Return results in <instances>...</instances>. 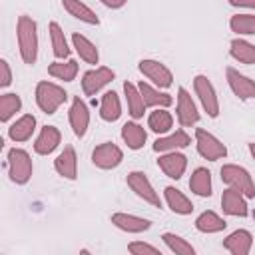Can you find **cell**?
I'll use <instances>...</instances> for the list:
<instances>
[{
    "instance_id": "d6a6232c",
    "label": "cell",
    "mask_w": 255,
    "mask_h": 255,
    "mask_svg": "<svg viewBox=\"0 0 255 255\" xmlns=\"http://www.w3.org/2000/svg\"><path fill=\"white\" fill-rule=\"evenodd\" d=\"M50 30V42H52V52L58 60H66L70 56V46H68V40H66V34L64 30L60 28L58 22H50L48 26Z\"/></svg>"
},
{
    "instance_id": "9a60e30c",
    "label": "cell",
    "mask_w": 255,
    "mask_h": 255,
    "mask_svg": "<svg viewBox=\"0 0 255 255\" xmlns=\"http://www.w3.org/2000/svg\"><path fill=\"white\" fill-rule=\"evenodd\" d=\"M221 207H223V213L227 215H233V217H247L249 213V207H247V197L235 189V187H227L221 195Z\"/></svg>"
},
{
    "instance_id": "277c9868",
    "label": "cell",
    "mask_w": 255,
    "mask_h": 255,
    "mask_svg": "<svg viewBox=\"0 0 255 255\" xmlns=\"http://www.w3.org/2000/svg\"><path fill=\"white\" fill-rule=\"evenodd\" d=\"M221 181L227 183L229 187H235L239 189L247 199H253L255 197V183L249 175V171L237 163H225L221 167Z\"/></svg>"
},
{
    "instance_id": "7402d4cb",
    "label": "cell",
    "mask_w": 255,
    "mask_h": 255,
    "mask_svg": "<svg viewBox=\"0 0 255 255\" xmlns=\"http://www.w3.org/2000/svg\"><path fill=\"white\" fill-rule=\"evenodd\" d=\"M163 197H165L167 207H169L173 213H177V215H189V213L193 211L191 199H189L183 191H179L177 187H173V185H167V187L163 189Z\"/></svg>"
},
{
    "instance_id": "1f68e13d",
    "label": "cell",
    "mask_w": 255,
    "mask_h": 255,
    "mask_svg": "<svg viewBox=\"0 0 255 255\" xmlns=\"http://www.w3.org/2000/svg\"><path fill=\"white\" fill-rule=\"evenodd\" d=\"M147 128H149L153 133L165 135V133L171 131V128H173V116H171L165 108H155V110L147 116Z\"/></svg>"
},
{
    "instance_id": "4dcf8cb0",
    "label": "cell",
    "mask_w": 255,
    "mask_h": 255,
    "mask_svg": "<svg viewBox=\"0 0 255 255\" xmlns=\"http://www.w3.org/2000/svg\"><path fill=\"white\" fill-rule=\"evenodd\" d=\"M229 54L239 64H255V44L243 38H233L229 42Z\"/></svg>"
},
{
    "instance_id": "d6986e66",
    "label": "cell",
    "mask_w": 255,
    "mask_h": 255,
    "mask_svg": "<svg viewBox=\"0 0 255 255\" xmlns=\"http://www.w3.org/2000/svg\"><path fill=\"white\" fill-rule=\"evenodd\" d=\"M223 247L233 255H247L253 247V235L247 229H235L223 239Z\"/></svg>"
},
{
    "instance_id": "f1b7e54d",
    "label": "cell",
    "mask_w": 255,
    "mask_h": 255,
    "mask_svg": "<svg viewBox=\"0 0 255 255\" xmlns=\"http://www.w3.org/2000/svg\"><path fill=\"white\" fill-rule=\"evenodd\" d=\"M122 139L129 149H139L147 139V131L137 122H126L122 126Z\"/></svg>"
},
{
    "instance_id": "f546056e",
    "label": "cell",
    "mask_w": 255,
    "mask_h": 255,
    "mask_svg": "<svg viewBox=\"0 0 255 255\" xmlns=\"http://www.w3.org/2000/svg\"><path fill=\"white\" fill-rule=\"evenodd\" d=\"M225 227H227V221L221 215H217L215 211H211V209L199 213L197 219H195V229L201 231V233H219Z\"/></svg>"
},
{
    "instance_id": "ba28073f",
    "label": "cell",
    "mask_w": 255,
    "mask_h": 255,
    "mask_svg": "<svg viewBox=\"0 0 255 255\" xmlns=\"http://www.w3.org/2000/svg\"><path fill=\"white\" fill-rule=\"evenodd\" d=\"M137 68H139V72H141L155 88H169V86L173 84V74H171V70H169L165 64L157 62V60L143 58V60H139Z\"/></svg>"
},
{
    "instance_id": "4fadbf2b",
    "label": "cell",
    "mask_w": 255,
    "mask_h": 255,
    "mask_svg": "<svg viewBox=\"0 0 255 255\" xmlns=\"http://www.w3.org/2000/svg\"><path fill=\"white\" fill-rule=\"evenodd\" d=\"M227 76V84L231 88V92L239 98V100H255V80H251L249 76L241 74L235 68H227L225 70Z\"/></svg>"
},
{
    "instance_id": "f35d334b",
    "label": "cell",
    "mask_w": 255,
    "mask_h": 255,
    "mask_svg": "<svg viewBox=\"0 0 255 255\" xmlns=\"http://www.w3.org/2000/svg\"><path fill=\"white\" fill-rule=\"evenodd\" d=\"M12 84V70H10V64L2 58L0 60V88H8Z\"/></svg>"
},
{
    "instance_id": "e0dca14e",
    "label": "cell",
    "mask_w": 255,
    "mask_h": 255,
    "mask_svg": "<svg viewBox=\"0 0 255 255\" xmlns=\"http://www.w3.org/2000/svg\"><path fill=\"white\" fill-rule=\"evenodd\" d=\"M112 223L126 231V233H141V231H147L151 227V221L145 219V217H139V215H131V213H124V211H118V213H112Z\"/></svg>"
},
{
    "instance_id": "52a82bcc",
    "label": "cell",
    "mask_w": 255,
    "mask_h": 255,
    "mask_svg": "<svg viewBox=\"0 0 255 255\" xmlns=\"http://www.w3.org/2000/svg\"><path fill=\"white\" fill-rule=\"evenodd\" d=\"M126 183H128V187H129L139 199H143L145 203H149L151 207H161V199H159L157 191L153 189L149 177H147L143 171H129L128 177H126Z\"/></svg>"
},
{
    "instance_id": "2e32d148",
    "label": "cell",
    "mask_w": 255,
    "mask_h": 255,
    "mask_svg": "<svg viewBox=\"0 0 255 255\" xmlns=\"http://www.w3.org/2000/svg\"><path fill=\"white\" fill-rule=\"evenodd\" d=\"M54 169L64 179H76L78 177V155L72 145H66L58 157L54 159Z\"/></svg>"
},
{
    "instance_id": "ab89813d",
    "label": "cell",
    "mask_w": 255,
    "mask_h": 255,
    "mask_svg": "<svg viewBox=\"0 0 255 255\" xmlns=\"http://www.w3.org/2000/svg\"><path fill=\"white\" fill-rule=\"evenodd\" d=\"M104 6L112 8V10H118V8H124L128 4V0H100Z\"/></svg>"
},
{
    "instance_id": "ffe728a7",
    "label": "cell",
    "mask_w": 255,
    "mask_h": 255,
    "mask_svg": "<svg viewBox=\"0 0 255 255\" xmlns=\"http://www.w3.org/2000/svg\"><path fill=\"white\" fill-rule=\"evenodd\" d=\"M34 131H36V118L32 114H24L14 124H10L8 137L16 143H22V141H28Z\"/></svg>"
},
{
    "instance_id": "5bb4252c",
    "label": "cell",
    "mask_w": 255,
    "mask_h": 255,
    "mask_svg": "<svg viewBox=\"0 0 255 255\" xmlns=\"http://www.w3.org/2000/svg\"><path fill=\"white\" fill-rule=\"evenodd\" d=\"M157 167L171 179H179L187 169V157L181 151H163L157 157Z\"/></svg>"
},
{
    "instance_id": "9c48e42d",
    "label": "cell",
    "mask_w": 255,
    "mask_h": 255,
    "mask_svg": "<svg viewBox=\"0 0 255 255\" xmlns=\"http://www.w3.org/2000/svg\"><path fill=\"white\" fill-rule=\"evenodd\" d=\"M114 78H116V72L108 66L92 68L82 76V92L86 96H96L102 88H106L110 82H114Z\"/></svg>"
},
{
    "instance_id": "d4e9b609",
    "label": "cell",
    "mask_w": 255,
    "mask_h": 255,
    "mask_svg": "<svg viewBox=\"0 0 255 255\" xmlns=\"http://www.w3.org/2000/svg\"><path fill=\"white\" fill-rule=\"evenodd\" d=\"M72 46L78 52L80 60H84L86 64H98L100 62V52H98L96 44L90 38H86L84 34H78V32L72 34Z\"/></svg>"
},
{
    "instance_id": "ac0fdd59",
    "label": "cell",
    "mask_w": 255,
    "mask_h": 255,
    "mask_svg": "<svg viewBox=\"0 0 255 255\" xmlns=\"http://www.w3.org/2000/svg\"><path fill=\"white\" fill-rule=\"evenodd\" d=\"M62 141V133L56 126H44L34 141V151L38 155H50Z\"/></svg>"
},
{
    "instance_id": "3957f363",
    "label": "cell",
    "mask_w": 255,
    "mask_h": 255,
    "mask_svg": "<svg viewBox=\"0 0 255 255\" xmlns=\"http://www.w3.org/2000/svg\"><path fill=\"white\" fill-rule=\"evenodd\" d=\"M6 163H8V175L16 185H26L30 181L32 171H34V163H32V157L26 149H22V147L8 149Z\"/></svg>"
},
{
    "instance_id": "60d3db41",
    "label": "cell",
    "mask_w": 255,
    "mask_h": 255,
    "mask_svg": "<svg viewBox=\"0 0 255 255\" xmlns=\"http://www.w3.org/2000/svg\"><path fill=\"white\" fill-rule=\"evenodd\" d=\"M235 8H255V0H227Z\"/></svg>"
},
{
    "instance_id": "e575fe53",
    "label": "cell",
    "mask_w": 255,
    "mask_h": 255,
    "mask_svg": "<svg viewBox=\"0 0 255 255\" xmlns=\"http://www.w3.org/2000/svg\"><path fill=\"white\" fill-rule=\"evenodd\" d=\"M229 28L237 36H253L255 34V14H233L229 18Z\"/></svg>"
},
{
    "instance_id": "44dd1931",
    "label": "cell",
    "mask_w": 255,
    "mask_h": 255,
    "mask_svg": "<svg viewBox=\"0 0 255 255\" xmlns=\"http://www.w3.org/2000/svg\"><path fill=\"white\" fill-rule=\"evenodd\" d=\"M191 143V137L185 133V129H175L169 135H161L153 141V151L163 153V151H175L181 147H187Z\"/></svg>"
},
{
    "instance_id": "8d00e7d4",
    "label": "cell",
    "mask_w": 255,
    "mask_h": 255,
    "mask_svg": "<svg viewBox=\"0 0 255 255\" xmlns=\"http://www.w3.org/2000/svg\"><path fill=\"white\" fill-rule=\"evenodd\" d=\"M161 239L167 245V249L171 253H175V255H195V247L187 239H183L181 235H175V233L167 231V233L161 235Z\"/></svg>"
},
{
    "instance_id": "74e56055",
    "label": "cell",
    "mask_w": 255,
    "mask_h": 255,
    "mask_svg": "<svg viewBox=\"0 0 255 255\" xmlns=\"http://www.w3.org/2000/svg\"><path fill=\"white\" fill-rule=\"evenodd\" d=\"M128 251H129V253H133V255H143V253L157 255V253H161V251H159V247L149 245V243H143V241H131V243L128 245Z\"/></svg>"
},
{
    "instance_id": "836d02e7",
    "label": "cell",
    "mask_w": 255,
    "mask_h": 255,
    "mask_svg": "<svg viewBox=\"0 0 255 255\" xmlns=\"http://www.w3.org/2000/svg\"><path fill=\"white\" fill-rule=\"evenodd\" d=\"M48 74L56 80L62 82H74L78 76V62L76 60H62V62H52L48 66Z\"/></svg>"
},
{
    "instance_id": "b9f144b4",
    "label": "cell",
    "mask_w": 255,
    "mask_h": 255,
    "mask_svg": "<svg viewBox=\"0 0 255 255\" xmlns=\"http://www.w3.org/2000/svg\"><path fill=\"white\" fill-rule=\"evenodd\" d=\"M249 153H251V157L255 159V143H249Z\"/></svg>"
},
{
    "instance_id": "6da1fadb",
    "label": "cell",
    "mask_w": 255,
    "mask_h": 255,
    "mask_svg": "<svg viewBox=\"0 0 255 255\" xmlns=\"http://www.w3.org/2000/svg\"><path fill=\"white\" fill-rule=\"evenodd\" d=\"M16 40L20 58L24 64L32 66L38 60V24L32 16H18L16 20Z\"/></svg>"
},
{
    "instance_id": "7c38bea8",
    "label": "cell",
    "mask_w": 255,
    "mask_h": 255,
    "mask_svg": "<svg viewBox=\"0 0 255 255\" xmlns=\"http://www.w3.org/2000/svg\"><path fill=\"white\" fill-rule=\"evenodd\" d=\"M68 120H70V126H72L74 135L76 137H84L86 131H88V126H90V110H88L86 102L80 96H74L72 98Z\"/></svg>"
},
{
    "instance_id": "d590c367",
    "label": "cell",
    "mask_w": 255,
    "mask_h": 255,
    "mask_svg": "<svg viewBox=\"0 0 255 255\" xmlns=\"http://www.w3.org/2000/svg\"><path fill=\"white\" fill-rule=\"evenodd\" d=\"M22 110V100L18 94H2L0 96V122H8L12 116H16L18 112Z\"/></svg>"
},
{
    "instance_id": "83f0119b",
    "label": "cell",
    "mask_w": 255,
    "mask_h": 255,
    "mask_svg": "<svg viewBox=\"0 0 255 255\" xmlns=\"http://www.w3.org/2000/svg\"><path fill=\"white\" fill-rule=\"evenodd\" d=\"M122 116V102L118 98V94L114 90L106 92L102 96V102H100V118L104 122H118Z\"/></svg>"
},
{
    "instance_id": "603a6c76",
    "label": "cell",
    "mask_w": 255,
    "mask_h": 255,
    "mask_svg": "<svg viewBox=\"0 0 255 255\" xmlns=\"http://www.w3.org/2000/svg\"><path fill=\"white\" fill-rule=\"evenodd\" d=\"M137 88H139L141 98L147 108H169L173 104V98L167 92H159V88H153L147 82H139Z\"/></svg>"
},
{
    "instance_id": "8fae6325",
    "label": "cell",
    "mask_w": 255,
    "mask_h": 255,
    "mask_svg": "<svg viewBox=\"0 0 255 255\" xmlns=\"http://www.w3.org/2000/svg\"><path fill=\"white\" fill-rule=\"evenodd\" d=\"M175 112H177V122L181 128H191L199 122V112H197V106L191 98V94L179 86L177 88V106H175Z\"/></svg>"
},
{
    "instance_id": "7a4b0ae2",
    "label": "cell",
    "mask_w": 255,
    "mask_h": 255,
    "mask_svg": "<svg viewBox=\"0 0 255 255\" xmlns=\"http://www.w3.org/2000/svg\"><path fill=\"white\" fill-rule=\"evenodd\" d=\"M34 98H36V106H38L44 114L52 116V114L58 112V108H60L62 104H66V100H68V92H66L62 86L54 84V82L42 80V82L36 84Z\"/></svg>"
},
{
    "instance_id": "4316f807",
    "label": "cell",
    "mask_w": 255,
    "mask_h": 255,
    "mask_svg": "<svg viewBox=\"0 0 255 255\" xmlns=\"http://www.w3.org/2000/svg\"><path fill=\"white\" fill-rule=\"evenodd\" d=\"M189 189L199 195V197H211L213 193V185H211V171L207 167H197L193 169L191 177H189Z\"/></svg>"
},
{
    "instance_id": "5b68a950",
    "label": "cell",
    "mask_w": 255,
    "mask_h": 255,
    "mask_svg": "<svg viewBox=\"0 0 255 255\" xmlns=\"http://www.w3.org/2000/svg\"><path fill=\"white\" fill-rule=\"evenodd\" d=\"M195 147H197V153L207 161H217L227 155L225 143L203 128L195 129Z\"/></svg>"
},
{
    "instance_id": "30bf717a",
    "label": "cell",
    "mask_w": 255,
    "mask_h": 255,
    "mask_svg": "<svg viewBox=\"0 0 255 255\" xmlns=\"http://www.w3.org/2000/svg\"><path fill=\"white\" fill-rule=\"evenodd\" d=\"M92 161L100 169H114L124 161V151L112 141H104L94 147L92 151Z\"/></svg>"
},
{
    "instance_id": "8992f818",
    "label": "cell",
    "mask_w": 255,
    "mask_h": 255,
    "mask_svg": "<svg viewBox=\"0 0 255 255\" xmlns=\"http://www.w3.org/2000/svg\"><path fill=\"white\" fill-rule=\"evenodd\" d=\"M193 90H195V96L199 98L203 112L209 118H217L219 116V98H217V92H215L213 84L209 82V78L203 74H197L193 78Z\"/></svg>"
},
{
    "instance_id": "cb8c5ba5",
    "label": "cell",
    "mask_w": 255,
    "mask_h": 255,
    "mask_svg": "<svg viewBox=\"0 0 255 255\" xmlns=\"http://www.w3.org/2000/svg\"><path fill=\"white\" fill-rule=\"evenodd\" d=\"M62 6H64V10H66L70 16L78 18V20L84 22V24H90V26H98V24H100L98 14H96L88 4H84L82 0H62Z\"/></svg>"
},
{
    "instance_id": "484cf974",
    "label": "cell",
    "mask_w": 255,
    "mask_h": 255,
    "mask_svg": "<svg viewBox=\"0 0 255 255\" xmlns=\"http://www.w3.org/2000/svg\"><path fill=\"white\" fill-rule=\"evenodd\" d=\"M124 94H126V102H128V112H129V116H131L133 120L143 118L147 106H145V102H143V98H141L139 88H137L133 82H126V84H124Z\"/></svg>"
}]
</instances>
